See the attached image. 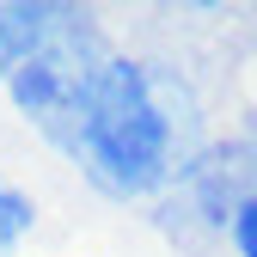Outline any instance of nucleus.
Wrapping results in <instances>:
<instances>
[{
	"mask_svg": "<svg viewBox=\"0 0 257 257\" xmlns=\"http://www.w3.org/2000/svg\"><path fill=\"white\" fill-rule=\"evenodd\" d=\"M68 159L86 172L92 190L116 202L178 190L202 159V104L190 80L166 61H141L116 49Z\"/></svg>",
	"mask_w": 257,
	"mask_h": 257,
	"instance_id": "nucleus-1",
	"label": "nucleus"
},
{
	"mask_svg": "<svg viewBox=\"0 0 257 257\" xmlns=\"http://www.w3.org/2000/svg\"><path fill=\"white\" fill-rule=\"evenodd\" d=\"M110 55L116 43L86 7H61V0L0 7V86L19 104V116L61 153L74 147Z\"/></svg>",
	"mask_w": 257,
	"mask_h": 257,
	"instance_id": "nucleus-2",
	"label": "nucleus"
},
{
	"mask_svg": "<svg viewBox=\"0 0 257 257\" xmlns=\"http://www.w3.org/2000/svg\"><path fill=\"white\" fill-rule=\"evenodd\" d=\"M31 227H37V196H31L25 184L0 178V257L19 251V245L31 239Z\"/></svg>",
	"mask_w": 257,
	"mask_h": 257,
	"instance_id": "nucleus-3",
	"label": "nucleus"
},
{
	"mask_svg": "<svg viewBox=\"0 0 257 257\" xmlns=\"http://www.w3.org/2000/svg\"><path fill=\"white\" fill-rule=\"evenodd\" d=\"M227 239H233L239 257H257V190L233 202V214H227Z\"/></svg>",
	"mask_w": 257,
	"mask_h": 257,
	"instance_id": "nucleus-4",
	"label": "nucleus"
}]
</instances>
